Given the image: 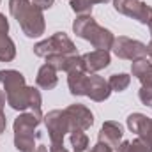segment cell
Wrapping results in <instances>:
<instances>
[{
    "label": "cell",
    "instance_id": "32",
    "mask_svg": "<svg viewBox=\"0 0 152 152\" xmlns=\"http://www.w3.org/2000/svg\"><path fill=\"white\" fill-rule=\"evenodd\" d=\"M147 55H149V58L152 60V39H151V42L147 44Z\"/></svg>",
    "mask_w": 152,
    "mask_h": 152
},
{
    "label": "cell",
    "instance_id": "2",
    "mask_svg": "<svg viewBox=\"0 0 152 152\" xmlns=\"http://www.w3.org/2000/svg\"><path fill=\"white\" fill-rule=\"evenodd\" d=\"M73 32L78 37L88 41L96 50H106L110 51L113 46L115 36L104 27H101L92 14H83V16H76L75 23H73Z\"/></svg>",
    "mask_w": 152,
    "mask_h": 152
},
{
    "label": "cell",
    "instance_id": "29",
    "mask_svg": "<svg viewBox=\"0 0 152 152\" xmlns=\"http://www.w3.org/2000/svg\"><path fill=\"white\" fill-rule=\"evenodd\" d=\"M5 101H7V97H5V92H4V90H0V110H4V106H5Z\"/></svg>",
    "mask_w": 152,
    "mask_h": 152
},
{
    "label": "cell",
    "instance_id": "14",
    "mask_svg": "<svg viewBox=\"0 0 152 152\" xmlns=\"http://www.w3.org/2000/svg\"><path fill=\"white\" fill-rule=\"evenodd\" d=\"M0 83L4 85L5 96H11V94L18 92L20 88H23L27 85L25 83V76L20 71H14V69H2L0 71Z\"/></svg>",
    "mask_w": 152,
    "mask_h": 152
},
{
    "label": "cell",
    "instance_id": "27",
    "mask_svg": "<svg viewBox=\"0 0 152 152\" xmlns=\"http://www.w3.org/2000/svg\"><path fill=\"white\" fill-rule=\"evenodd\" d=\"M5 126H7V120H5V113L4 110H0V134L5 131Z\"/></svg>",
    "mask_w": 152,
    "mask_h": 152
},
{
    "label": "cell",
    "instance_id": "15",
    "mask_svg": "<svg viewBox=\"0 0 152 152\" xmlns=\"http://www.w3.org/2000/svg\"><path fill=\"white\" fill-rule=\"evenodd\" d=\"M131 73L142 81V87H152V62L147 58H138L131 66Z\"/></svg>",
    "mask_w": 152,
    "mask_h": 152
},
{
    "label": "cell",
    "instance_id": "35",
    "mask_svg": "<svg viewBox=\"0 0 152 152\" xmlns=\"http://www.w3.org/2000/svg\"><path fill=\"white\" fill-rule=\"evenodd\" d=\"M0 2H2V0H0Z\"/></svg>",
    "mask_w": 152,
    "mask_h": 152
},
{
    "label": "cell",
    "instance_id": "30",
    "mask_svg": "<svg viewBox=\"0 0 152 152\" xmlns=\"http://www.w3.org/2000/svg\"><path fill=\"white\" fill-rule=\"evenodd\" d=\"M30 152H48V149H46L44 145H36V147H34Z\"/></svg>",
    "mask_w": 152,
    "mask_h": 152
},
{
    "label": "cell",
    "instance_id": "5",
    "mask_svg": "<svg viewBox=\"0 0 152 152\" xmlns=\"http://www.w3.org/2000/svg\"><path fill=\"white\" fill-rule=\"evenodd\" d=\"M44 124L50 134L51 147H64V138L69 133V122L64 110H51L44 117Z\"/></svg>",
    "mask_w": 152,
    "mask_h": 152
},
{
    "label": "cell",
    "instance_id": "34",
    "mask_svg": "<svg viewBox=\"0 0 152 152\" xmlns=\"http://www.w3.org/2000/svg\"><path fill=\"white\" fill-rule=\"evenodd\" d=\"M149 28H151V34H152V20H151V23H149Z\"/></svg>",
    "mask_w": 152,
    "mask_h": 152
},
{
    "label": "cell",
    "instance_id": "16",
    "mask_svg": "<svg viewBox=\"0 0 152 152\" xmlns=\"http://www.w3.org/2000/svg\"><path fill=\"white\" fill-rule=\"evenodd\" d=\"M57 81H58V78H57V71H55L50 64H44V66L39 67L37 76H36V83H37V87L44 88V90H51V88L57 87Z\"/></svg>",
    "mask_w": 152,
    "mask_h": 152
},
{
    "label": "cell",
    "instance_id": "7",
    "mask_svg": "<svg viewBox=\"0 0 152 152\" xmlns=\"http://www.w3.org/2000/svg\"><path fill=\"white\" fill-rule=\"evenodd\" d=\"M113 7L117 12L133 18L142 25H149L152 20V7L142 0H113Z\"/></svg>",
    "mask_w": 152,
    "mask_h": 152
},
{
    "label": "cell",
    "instance_id": "4",
    "mask_svg": "<svg viewBox=\"0 0 152 152\" xmlns=\"http://www.w3.org/2000/svg\"><path fill=\"white\" fill-rule=\"evenodd\" d=\"M34 53L42 58H46L48 55H78L75 42L64 32H55L51 37L37 42L34 46Z\"/></svg>",
    "mask_w": 152,
    "mask_h": 152
},
{
    "label": "cell",
    "instance_id": "9",
    "mask_svg": "<svg viewBox=\"0 0 152 152\" xmlns=\"http://www.w3.org/2000/svg\"><path fill=\"white\" fill-rule=\"evenodd\" d=\"M46 64H50L57 73H71V71H85L83 58L80 55H48Z\"/></svg>",
    "mask_w": 152,
    "mask_h": 152
},
{
    "label": "cell",
    "instance_id": "11",
    "mask_svg": "<svg viewBox=\"0 0 152 152\" xmlns=\"http://www.w3.org/2000/svg\"><path fill=\"white\" fill-rule=\"evenodd\" d=\"M127 127L152 147V118L143 113H131L127 117Z\"/></svg>",
    "mask_w": 152,
    "mask_h": 152
},
{
    "label": "cell",
    "instance_id": "12",
    "mask_svg": "<svg viewBox=\"0 0 152 152\" xmlns=\"http://www.w3.org/2000/svg\"><path fill=\"white\" fill-rule=\"evenodd\" d=\"M122 134H124V131H122V126H120L118 122H115V120H106V122L103 124L101 131H99L97 142H99V143H104L106 147H110L112 151H115V149L120 145V142H122Z\"/></svg>",
    "mask_w": 152,
    "mask_h": 152
},
{
    "label": "cell",
    "instance_id": "23",
    "mask_svg": "<svg viewBox=\"0 0 152 152\" xmlns=\"http://www.w3.org/2000/svg\"><path fill=\"white\" fill-rule=\"evenodd\" d=\"M138 97L145 106H152V87H142L138 92Z\"/></svg>",
    "mask_w": 152,
    "mask_h": 152
},
{
    "label": "cell",
    "instance_id": "28",
    "mask_svg": "<svg viewBox=\"0 0 152 152\" xmlns=\"http://www.w3.org/2000/svg\"><path fill=\"white\" fill-rule=\"evenodd\" d=\"M113 152H129V142H120V145Z\"/></svg>",
    "mask_w": 152,
    "mask_h": 152
},
{
    "label": "cell",
    "instance_id": "24",
    "mask_svg": "<svg viewBox=\"0 0 152 152\" xmlns=\"http://www.w3.org/2000/svg\"><path fill=\"white\" fill-rule=\"evenodd\" d=\"M30 2H32L34 5L41 7L42 11H44V9H50V7H51V5L55 4V0H30Z\"/></svg>",
    "mask_w": 152,
    "mask_h": 152
},
{
    "label": "cell",
    "instance_id": "20",
    "mask_svg": "<svg viewBox=\"0 0 152 152\" xmlns=\"http://www.w3.org/2000/svg\"><path fill=\"white\" fill-rule=\"evenodd\" d=\"M131 83V76L126 75V73H118V75H112L108 80V85L110 88L115 92H124Z\"/></svg>",
    "mask_w": 152,
    "mask_h": 152
},
{
    "label": "cell",
    "instance_id": "3",
    "mask_svg": "<svg viewBox=\"0 0 152 152\" xmlns=\"http://www.w3.org/2000/svg\"><path fill=\"white\" fill-rule=\"evenodd\" d=\"M42 118H39L37 115L32 112L28 113H21L16 117L14 120V147L20 152H30L36 147V129L41 124Z\"/></svg>",
    "mask_w": 152,
    "mask_h": 152
},
{
    "label": "cell",
    "instance_id": "17",
    "mask_svg": "<svg viewBox=\"0 0 152 152\" xmlns=\"http://www.w3.org/2000/svg\"><path fill=\"white\" fill-rule=\"evenodd\" d=\"M87 71H71L67 73V85L73 96H85V88H87Z\"/></svg>",
    "mask_w": 152,
    "mask_h": 152
},
{
    "label": "cell",
    "instance_id": "25",
    "mask_svg": "<svg viewBox=\"0 0 152 152\" xmlns=\"http://www.w3.org/2000/svg\"><path fill=\"white\" fill-rule=\"evenodd\" d=\"M90 152H113V151H112L110 147H106L104 143H99V142H97V143L92 147V151Z\"/></svg>",
    "mask_w": 152,
    "mask_h": 152
},
{
    "label": "cell",
    "instance_id": "18",
    "mask_svg": "<svg viewBox=\"0 0 152 152\" xmlns=\"http://www.w3.org/2000/svg\"><path fill=\"white\" fill-rule=\"evenodd\" d=\"M16 57V46L5 32H0V62H11Z\"/></svg>",
    "mask_w": 152,
    "mask_h": 152
},
{
    "label": "cell",
    "instance_id": "19",
    "mask_svg": "<svg viewBox=\"0 0 152 152\" xmlns=\"http://www.w3.org/2000/svg\"><path fill=\"white\" fill-rule=\"evenodd\" d=\"M69 142L73 152H85L88 149V136L85 134V131H75L69 134Z\"/></svg>",
    "mask_w": 152,
    "mask_h": 152
},
{
    "label": "cell",
    "instance_id": "8",
    "mask_svg": "<svg viewBox=\"0 0 152 152\" xmlns=\"http://www.w3.org/2000/svg\"><path fill=\"white\" fill-rule=\"evenodd\" d=\"M64 112L69 122V134L75 131H87L94 124V113L83 104H69L67 108H64Z\"/></svg>",
    "mask_w": 152,
    "mask_h": 152
},
{
    "label": "cell",
    "instance_id": "22",
    "mask_svg": "<svg viewBox=\"0 0 152 152\" xmlns=\"http://www.w3.org/2000/svg\"><path fill=\"white\" fill-rule=\"evenodd\" d=\"M129 152H152V147L142 138H136V140L129 142Z\"/></svg>",
    "mask_w": 152,
    "mask_h": 152
},
{
    "label": "cell",
    "instance_id": "21",
    "mask_svg": "<svg viewBox=\"0 0 152 152\" xmlns=\"http://www.w3.org/2000/svg\"><path fill=\"white\" fill-rule=\"evenodd\" d=\"M69 5H71V9L75 11L78 16L92 14V7H94L88 0H69Z\"/></svg>",
    "mask_w": 152,
    "mask_h": 152
},
{
    "label": "cell",
    "instance_id": "33",
    "mask_svg": "<svg viewBox=\"0 0 152 152\" xmlns=\"http://www.w3.org/2000/svg\"><path fill=\"white\" fill-rule=\"evenodd\" d=\"M88 2L94 5V4H106V2H110V0H88Z\"/></svg>",
    "mask_w": 152,
    "mask_h": 152
},
{
    "label": "cell",
    "instance_id": "10",
    "mask_svg": "<svg viewBox=\"0 0 152 152\" xmlns=\"http://www.w3.org/2000/svg\"><path fill=\"white\" fill-rule=\"evenodd\" d=\"M110 94H112V88H110L108 81L103 76L88 75V78H87V88H85V96L87 97H90L96 103H103V101H106L110 97Z\"/></svg>",
    "mask_w": 152,
    "mask_h": 152
},
{
    "label": "cell",
    "instance_id": "13",
    "mask_svg": "<svg viewBox=\"0 0 152 152\" xmlns=\"http://www.w3.org/2000/svg\"><path fill=\"white\" fill-rule=\"evenodd\" d=\"M83 58V64H85V71L88 75H96L97 71L104 69L110 66L112 58H110V51L106 50H94V51H88L85 55H81Z\"/></svg>",
    "mask_w": 152,
    "mask_h": 152
},
{
    "label": "cell",
    "instance_id": "6",
    "mask_svg": "<svg viewBox=\"0 0 152 152\" xmlns=\"http://www.w3.org/2000/svg\"><path fill=\"white\" fill-rule=\"evenodd\" d=\"M112 51L118 58L124 60H138V58H145L147 57V46L136 39H131L127 36H118L115 37Z\"/></svg>",
    "mask_w": 152,
    "mask_h": 152
},
{
    "label": "cell",
    "instance_id": "1",
    "mask_svg": "<svg viewBox=\"0 0 152 152\" xmlns=\"http://www.w3.org/2000/svg\"><path fill=\"white\" fill-rule=\"evenodd\" d=\"M11 16L20 23L23 34L27 37H41L44 34L46 23L42 9L34 5L30 0H9Z\"/></svg>",
    "mask_w": 152,
    "mask_h": 152
},
{
    "label": "cell",
    "instance_id": "26",
    "mask_svg": "<svg viewBox=\"0 0 152 152\" xmlns=\"http://www.w3.org/2000/svg\"><path fill=\"white\" fill-rule=\"evenodd\" d=\"M0 32H9V21L5 20V16L4 14H0Z\"/></svg>",
    "mask_w": 152,
    "mask_h": 152
},
{
    "label": "cell",
    "instance_id": "31",
    "mask_svg": "<svg viewBox=\"0 0 152 152\" xmlns=\"http://www.w3.org/2000/svg\"><path fill=\"white\" fill-rule=\"evenodd\" d=\"M50 152H69L66 147H50Z\"/></svg>",
    "mask_w": 152,
    "mask_h": 152
}]
</instances>
